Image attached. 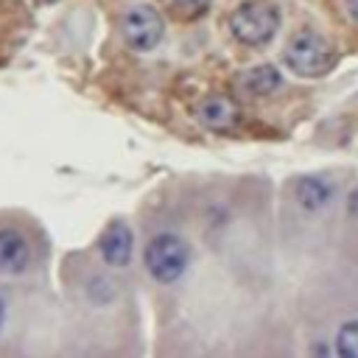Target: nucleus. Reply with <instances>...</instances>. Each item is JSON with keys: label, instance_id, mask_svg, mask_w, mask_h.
<instances>
[{"label": "nucleus", "instance_id": "14", "mask_svg": "<svg viewBox=\"0 0 358 358\" xmlns=\"http://www.w3.org/2000/svg\"><path fill=\"white\" fill-rule=\"evenodd\" d=\"M347 8H350V17L358 20V0H347Z\"/></svg>", "mask_w": 358, "mask_h": 358}, {"label": "nucleus", "instance_id": "6", "mask_svg": "<svg viewBox=\"0 0 358 358\" xmlns=\"http://www.w3.org/2000/svg\"><path fill=\"white\" fill-rule=\"evenodd\" d=\"M131 246H134L131 229L126 224L115 221V224H109V229L101 238V257L109 266H126L131 257Z\"/></svg>", "mask_w": 358, "mask_h": 358}, {"label": "nucleus", "instance_id": "9", "mask_svg": "<svg viewBox=\"0 0 358 358\" xmlns=\"http://www.w3.org/2000/svg\"><path fill=\"white\" fill-rule=\"evenodd\" d=\"M243 84H246V90L252 95H268V92H274L282 84V76L271 64H257L255 70H249L243 76Z\"/></svg>", "mask_w": 358, "mask_h": 358}, {"label": "nucleus", "instance_id": "4", "mask_svg": "<svg viewBox=\"0 0 358 358\" xmlns=\"http://www.w3.org/2000/svg\"><path fill=\"white\" fill-rule=\"evenodd\" d=\"M120 31H123V39L131 50L145 53L162 42L165 22L151 6H131L120 20Z\"/></svg>", "mask_w": 358, "mask_h": 358}, {"label": "nucleus", "instance_id": "10", "mask_svg": "<svg viewBox=\"0 0 358 358\" xmlns=\"http://www.w3.org/2000/svg\"><path fill=\"white\" fill-rule=\"evenodd\" d=\"M336 350L344 358H358V319L341 324L338 338H336Z\"/></svg>", "mask_w": 358, "mask_h": 358}, {"label": "nucleus", "instance_id": "7", "mask_svg": "<svg viewBox=\"0 0 358 358\" xmlns=\"http://www.w3.org/2000/svg\"><path fill=\"white\" fill-rule=\"evenodd\" d=\"M199 117L210 129H229L238 120V103L229 95H210V98L201 101Z\"/></svg>", "mask_w": 358, "mask_h": 358}, {"label": "nucleus", "instance_id": "5", "mask_svg": "<svg viewBox=\"0 0 358 358\" xmlns=\"http://www.w3.org/2000/svg\"><path fill=\"white\" fill-rule=\"evenodd\" d=\"M31 238L17 227H0V277H20L31 266Z\"/></svg>", "mask_w": 358, "mask_h": 358}, {"label": "nucleus", "instance_id": "12", "mask_svg": "<svg viewBox=\"0 0 358 358\" xmlns=\"http://www.w3.org/2000/svg\"><path fill=\"white\" fill-rule=\"evenodd\" d=\"M6 316H8V308H6V299L0 296V333H3V327H6Z\"/></svg>", "mask_w": 358, "mask_h": 358}, {"label": "nucleus", "instance_id": "8", "mask_svg": "<svg viewBox=\"0 0 358 358\" xmlns=\"http://www.w3.org/2000/svg\"><path fill=\"white\" fill-rule=\"evenodd\" d=\"M330 196H333V185L324 182V179H319V176L299 179V185H296V199H299V204H302L305 210H319V207H324V204L330 201Z\"/></svg>", "mask_w": 358, "mask_h": 358}, {"label": "nucleus", "instance_id": "1", "mask_svg": "<svg viewBox=\"0 0 358 358\" xmlns=\"http://www.w3.org/2000/svg\"><path fill=\"white\" fill-rule=\"evenodd\" d=\"M285 64L296 76L319 78L336 67V48L319 31H299L285 48Z\"/></svg>", "mask_w": 358, "mask_h": 358}, {"label": "nucleus", "instance_id": "11", "mask_svg": "<svg viewBox=\"0 0 358 358\" xmlns=\"http://www.w3.org/2000/svg\"><path fill=\"white\" fill-rule=\"evenodd\" d=\"M210 3H213V0H173V8H176L179 17L196 20V17H201V14L210 8Z\"/></svg>", "mask_w": 358, "mask_h": 358}, {"label": "nucleus", "instance_id": "3", "mask_svg": "<svg viewBox=\"0 0 358 358\" xmlns=\"http://www.w3.org/2000/svg\"><path fill=\"white\" fill-rule=\"evenodd\" d=\"M145 268L157 282H173L185 274L187 263H190V249L179 235L162 232L157 238L148 241L145 252H143Z\"/></svg>", "mask_w": 358, "mask_h": 358}, {"label": "nucleus", "instance_id": "2", "mask_svg": "<svg viewBox=\"0 0 358 358\" xmlns=\"http://www.w3.org/2000/svg\"><path fill=\"white\" fill-rule=\"evenodd\" d=\"M229 28H232V34H235L238 42L260 48V45H266L277 34V28H280V11L268 0H246V3H241L232 11Z\"/></svg>", "mask_w": 358, "mask_h": 358}, {"label": "nucleus", "instance_id": "13", "mask_svg": "<svg viewBox=\"0 0 358 358\" xmlns=\"http://www.w3.org/2000/svg\"><path fill=\"white\" fill-rule=\"evenodd\" d=\"M350 213L358 215V190H352V196H350Z\"/></svg>", "mask_w": 358, "mask_h": 358}]
</instances>
